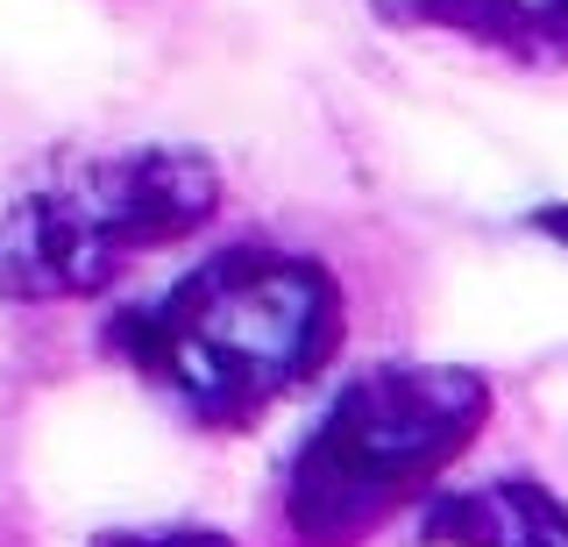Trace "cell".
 Listing matches in <instances>:
<instances>
[{"instance_id":"cell-1","label":"cell","mask_w":568,"mask_h":547,"mask_svg":"<svg viewBox=\"0 0 568 547\" xmlns=\"http://www.w3.org/2000/svg\"><path fill=\"white\" fill-rule=\"evenodd\" d=\"M342 334L348 298L327 263L242 242L185 271L164 298L121 313L114 348L192 427L242 434L248 419L306 392L342 356Z\"/></svg>"},{"instance_id":"cell-2","label":"cell","mask_w":568,"mask_h":547,"mask_svg":"<svg viewBox=\"0 0 568 547\" xmlns=\"http://www.w3.org/2000/svg\"><path fill=\"white\" fill-rule=\"evenodd\" d=\"M490 377L462 363H384L320 405L284 469V526L298 547H363L419 505L490 427Z\"/></svg>"},{"instance_id":"cell-3","label":"cell","mask_w":568,"mask_h":547,"mask_svg":"<svg viewBox=\"0 0 568 547\" xmlns=\"http://www.w3.org/2000/svg\"><path fill=\"white\" fill-rule=\"evenodd\" d=\"M221 214V171L206 150H106L36 179L0 214V298L58 306L106 292L135 256L200 235Z\"/></svg>"},{"instance_id":"cell-4","label":"cell","mask_w":568,"mask_h":547,"mask_svg":"<svg viewBox=\"0 0 568 547\" xmlns=\"http://www.w3.org/2000/svg\"><path fill=\"white\" fill-rule=\"evenodd\" d=\"M419 547H568V505L526 476L448 490L419 511Z\"/></svg>"},{"instance_id":"cell-5","label":"cell","mask_w":568,"mask_h":547,"mask_svg":"<svg viewBox=\"0 0 568 547\" xmlns=\"http://www.w3.org/2000/svg\"><path fill=\"white\" fill-rule=\"evenodd\" d=\"M377 8L405 29H448L511 58L568 64V0H377Z\"/></svg>"},{"instance_id":"cell-6","label":"cell","mask_w":568,"mask_h":547,"mask_svg":"<svg viewBox=\"0 0 568 547\" xmlns=\"http://www.w3.org/2000/svg\"><path fill=\"white\" fill-rule=\"evenodd\" d=\"M100 547H227L221 534H200V526H171V534H114Z\"/></svg>"}]
</instances>
